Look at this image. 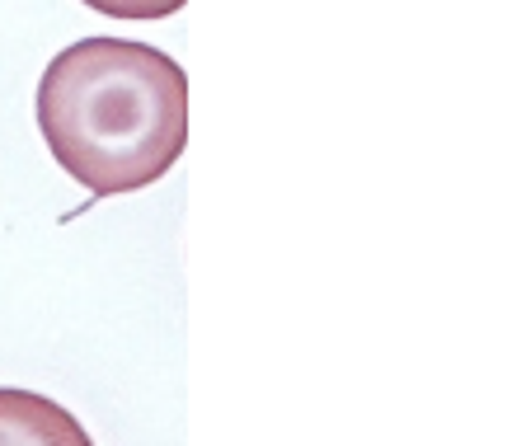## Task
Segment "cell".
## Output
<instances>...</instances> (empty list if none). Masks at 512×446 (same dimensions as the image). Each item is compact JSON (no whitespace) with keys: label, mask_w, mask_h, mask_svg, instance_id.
<instances>
[{"label":"cell","mask_w":512,"mask_h":446,"mask_svg":"<svg viewBox=\"0 0 512 446\" xmlns=\"http://www.w3.org/2000/svg\"><path fill=\"white\" fill-rule=\"evenodd\" d=\"M38 132L94 198L137 193L188 146V76L170 52L132 38H76L38 80Z\"/></svg>","instance_id":"cell-1"},{"label":"cell","mask_w":512,"mask_h":446,"mask_svg":"<svg viewBox=\"0 0 512 446\" xmlns=\"http://www.w3.org/2000/svg\"><path fill=\"white\" fill-rule=\"evenodd\" d=\"M85 5L113 19H170L184 10L188 0H85Z\"/></svg>","instance_id":"cell-3"},{"label":"cell","mask_w":512,"mask_h":446,"mask_svg":"<svg viewBox=\"0 0 512 446\" xmlns=\"http://www.w3.org/2000/svg\"><path fill=\"white\" fill-rule=\"evenodd\" d=\"M0 446H94L90 432L38 390L0 385Z\"/></svg>","instance_id":"cell-2"}]
</instances>
